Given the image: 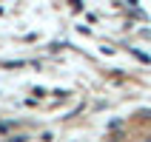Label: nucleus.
Instances as JSON below:
<instances>
[{"label": "nucleus", "mask_w": 151, "mask_h": 142, "mask_svg": "<svg viewBox=\"0 0 151 142\" xmlns=\"http://www.w3.org/2000/svg\"><path fill=\"white\" fill-rule=\"evenodd\" d=\"M23 66V63H17V60H6V63H3V68H20Z\"/></svg>", "instance_id": "nucleus-1"}]
</instances>
